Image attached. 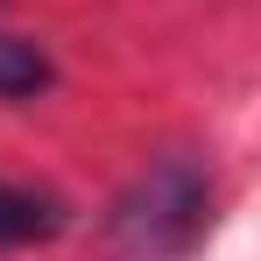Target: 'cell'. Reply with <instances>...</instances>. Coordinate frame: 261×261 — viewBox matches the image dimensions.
Returning <instances> with one entry per match:
<instances>
[{"label":"cell","instance_id":"obj_1","mask_svg":"<svg viewBox=\"0 0 261 261\" xmlns=\"http://www.w3.org/2000/svg\"><path fill=\"white\" fill-rule=\"evenodd\" d=\"M212 226V170L191 155H163L113 205V247L127 261H184Z\"/></svg>","mask_w":261,"mask_h":261},{"label":"cell","instance_id":"obj_2","mask_svg":"<svg viewBox=\"0 0 261 261\" xmlns=\"http://www.w3.org/2000/svg\"><path fill=\"white\" fill-rule=\"evenodd\" d=\"M64 226V205L43 198V191H21V184H0V254L14 247H36Z\"/></svg>","mask_w":261,"mask_h":261},{"label":"cell","instance_id":"obj_3","mask_svg":"<svg viewBox=\"0 0 261 261\" xmlns=\"http://www.w3.org/2000/svg\"><path fill=\"white\" fill-rule=\"evenodd\" d=\"M57 71L29 36H0V99H36Z\"/></svg>","mask_w":261,"mask_h":261}]
</instances>
